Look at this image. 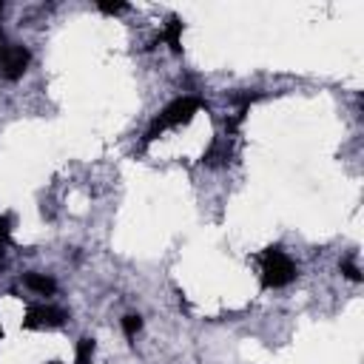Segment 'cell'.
Wrapping results in <instances>:
<instances>
[{"mask_svg":"<svg viewBox=\"0 0 364 364\" xmlns=\"http://www.w3.org/2000/svg\"><path fill=\"white\" fill-rule=\"evenodd\" d=\"M199 108H202V102H199L196 97H179V100L168 102V105L162 108V114H159V117L151 122V128L145 131V142H154L165 128H176V125L191 122V117H193Z\"/></svg>","mask_w":364,"mask_h":364,"instance_id":"6da1fadb","label":"cell"},{"mask_svg":"<svg viewBox=\"0 0 364 364\" xmlns=\"http://www.w3.org/2000/svg\"><path fill=\"white\" fill-rule=\"evenodd\" d=\"M296 279V264L282 247H267L262 253V284L264 287H287Z\"/></svg>","mask_w":364,"mask_h":364,"instance_id":"7a4b0ae2","label":"cell"},{"mask_svg":"<svg viewBox=\"0 0 364 364\" xmlns=\"http://www.w3.org/2000/svg\"><path fill=\"white\" fill-rule=\"evenodd\" d=\"M68 318L65 310L60 307H51V304H31L26 310V318H23V327L28 330H54V327H63Z\"/></svg>","mask_w":364,"mask_h":364,"instance_id":"3957f363","label":"cell"},{"mask_svg":"<svg viewBox=\"0 0 364 364\" xmlns=\"http://www.w3.org/2000/svg\"><path fill=\"white\" fill-rule=\"evenodd\" d=\"M28 63H31V54H28L26 46H9V48L3 51V57H0V71H3L6 80L14 82V80H20V77L26 74Z\"/></svg>","mask_w":364,"mask_h":364,"instance_id":"277c9868","label":"cell"},{"mask_svg":"<svg viewBox=\"0 0 364 364\" xmlns=\"http://www.w3.org/2000/svg\"><path fill=\"white\" fill-rule=\"evenodd\" d=\"M228 159H230V145H228V139H213L210 148H208L205 156H202V162H205L208 168H219V165H225Z\"/></svg>","mask_w":364,"mask_h":364,"instance_id":"5b68a950","label":"cell"},{"mask_svg":"<svg viewBox=\"0 0 364 364\" xmlns=\"http://www.w3.org/2000/svg\"><path fill=\"white\" fill-rule=\"evenodd\" d=\"M23 284H26L28 290L40 293V296H51V293L57 290V282H54L51 276H46V273H34V270L23 276Z\"/></svg>","mask_w":364,"mask_h":364,"instance_id":"8992f818","label":"cell"},{"mask_svg":"<svg viewBox=\"0 0 364 364\" xmlns=\"http://www.w3.org/2000/svg\"><path fill=\"white\" fill-rule=\"evenodd\" d=\"M159 40H165V43L171 46V51L179 54V51H182V20L171 14L168 23H165V31L159 34Z\"/></svg>","mask_w":364,"mask_h":364,"instance_id":"52a82bcc","label":"cell"},{"mask_svg":"<svg viewBox=\"0 0 364 364\" xmlns=\"http://www.w3.org/2000/svg\"><path fill=\"white\" fill-rule=\"evenodd\" d=\"M94 338H80L77 341V353H74V361L77 364H91V358H94Z\"/></svg>","mask_w":364,"mask_h":364,"instance_id":"ba28073f","label":"cell"},{"mask_svg":"<svg viewBox=\"0 0 364 364\" xmlns=\"http://www.w3.org/2000/svg\"><path fill=\"white\" fill-rule=\"evenodd\" d=\"M139 330H142V318H139V316H125V318H122V333H125L128 338H134Z\"/></svg>","mask_w":364,"mask_h":364,"instance_id":"9c48e42d","label":"cell"},{"mask_svg":"<svg viewBox=\"0 0 364 364\" xmlns=\"http://www.w3.org/2000/svg\"><path fill=\"white\" fill-rule=\"evenodd\" d=\"M338 267H341V273H344V276H347L350 282H361V273H358V267H355V264H353L350 259H344V262H341Z\"/></svg>","mask_w":364,"mask_h":364,"instance_id":"30bf717a","label":"cell"},{"mask_svg":"<svg viewBox=\"0 0 364 364\" xmlns=\"http://www.w3.org/2000/svg\"><path fill=\"white\" fill-rule=\"evenodd\" d=\"M97 9H100V11H105V14H119V11H125L128 6H125V3H108V0H100V3H97Z\"/></svg>","mask_w":364,"mask_h":364,"instance_id":"8fae6325","label":"cell"},{"mask_svg":"<svg viewBox=\"0 0 364 364\" xmlns=\"http://www.w3.org/2000/svg\"><path fill=\"white\" fill-rule=\"evenodd\" d=\"M3 242H9V222L0 216V245H3Z\"/></svg>","mask_w":364,"mask_h":364,"instance_id":"7c38bea8","label":"cell"},{"mask_svg":"<svg viewBox=\"0 0 364 364\" xmlns=\"http://www.w3.org/2000/svg\"><path fill=\"white\" fill-rule=\"evenodd\" d=\"M3 51H6V46H3V28H0V57H3Z\"/></svg>","mask_w":364,"mask_h":364,"instance_id":"4fadbf2b","label":"cell"},{"mask_svg":"<svg viewBox=\"0 0 364 364\" xmlns=\"http://www.w3.org/2000/svg\"><path fill=\"white\" fill-rule=\"evenodd\" d=\"M0 14H3V3H0Z\"/></svg>","mask_w":364,"mask_h":364,"instance_id":"5bb4252c","label":"cell"},{"mask_svg":"<svg viewBox=\"0 0 364 364\" xmlns=\"http://www.w3.org/2000/svg\"><path fill=\"white\" fill-rule=\"evenodd\" d=\"M48 364H60V361H48Z\"/></svg>","mask_w":364,"mask_h":364,"instance_id":"9a60e30c","label":"cell"},{"mask_svg":"<svg viewBox=\"0 0 364 364\" xmlns=\"http://www.w3.org/2000/svg\"><path fill=\"white\" fill-rule=\"evenodd\" d=\"M0 336H3V327H0Z\"/></svg>","mask_w":364,"mask_h":364,"instance_id":"2e32d148","label":"cell"}]
</instances>
